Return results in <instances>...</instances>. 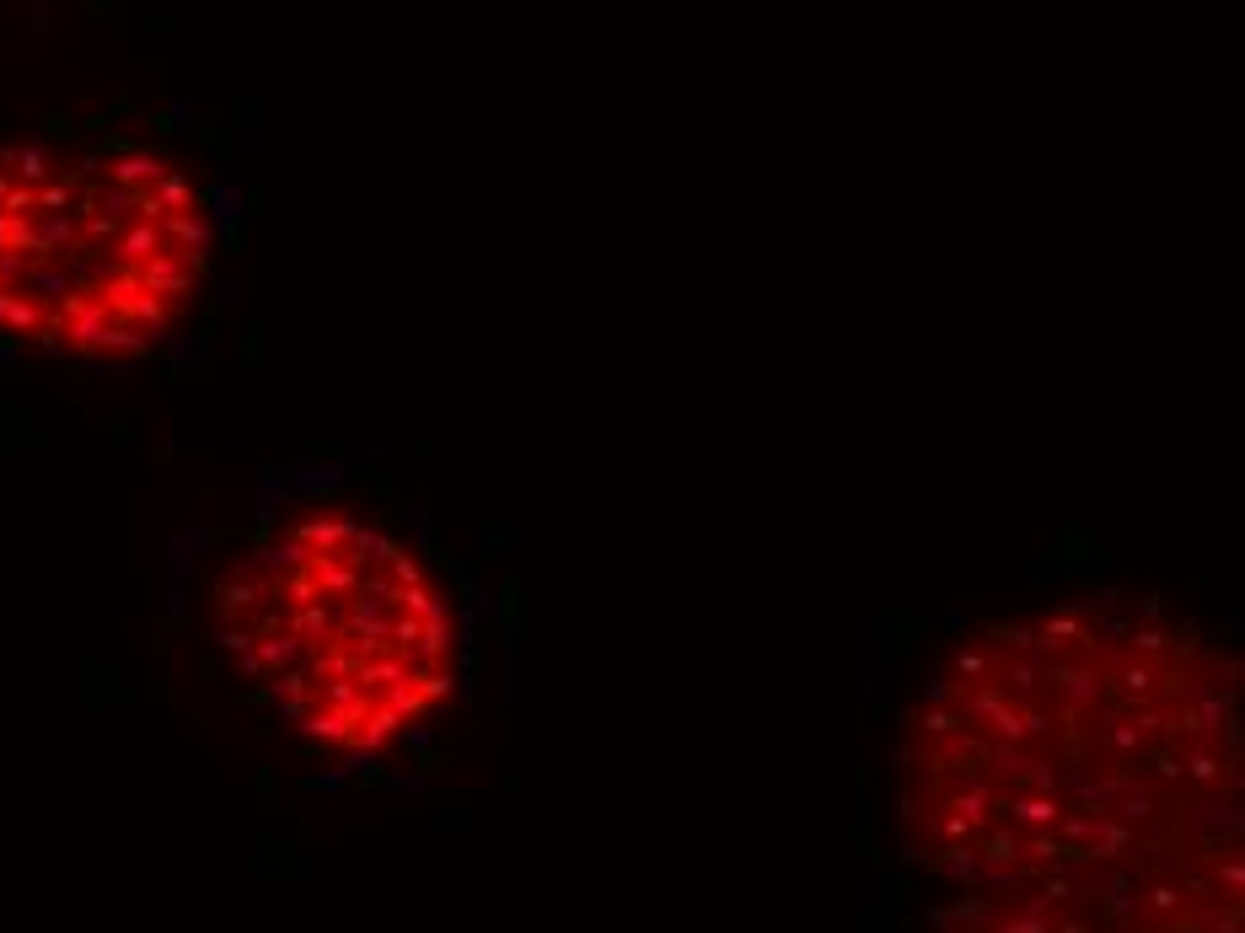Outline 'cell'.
<instances>
[{"label":"cell","instance_id":"6da1fadb","mask_svg":"<svg viewBox=\"0 0 1245 933\" xmlns=\"http://www.w3.org/2000/svg\"><path fill=\"white\" fill-rule=\"evenodd\" d=\"M178 612L204 697L307 773L392 762L462 686L446 569L387 499L344 478L274 483L204 537Z\"/></svg>","mask_w":1245,"mask_h":933},{"label":"cell","instance_id":"7a4b0ae2","mask_svg":"<svg viewBox=\"0 0 1245 933\" xmlns=\"http://www.w3.org/2000/svg\"><path fill=\"white\" fill-rule=\"evenodd\" d=\"M221 248V188L173 134L129 119L0 129V360L178 355Z\"/></svg>","mask_w":1245,"mask_h":933}]
</instances>
